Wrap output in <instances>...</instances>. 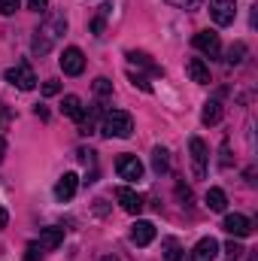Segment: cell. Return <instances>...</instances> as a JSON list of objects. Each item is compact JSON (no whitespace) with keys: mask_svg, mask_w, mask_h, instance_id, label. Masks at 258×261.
<instances>
[{"mask_svg":"<svg viewBox=\"0 0 258 261\" xmlns=\"http://www.w3.org/2000/svg\"><path fill=\"white\" fill-rule=\"evenodd\" d=\"M104 137H119V140H128L131 134H134V119H131V113L125 110H113V113H104Z\"/></svg>","mask_w":258,"mask_h":261,"instance_id":"1","label":"cell"},{"mask_svg":"<svg viewBox=\"0 0 258 261\" xmlns=\"http://www.w3.org/2000/svg\"><path fill=\"white\" fill-rule=\"evenodd\" d=\"M6 82H12L18 91H34L37 88V76H34L28 61H18L15 67H9L6 70Z\"/></svg>","mask_w":258,"mask_h":261,"instance_id":"2","label":"cell"},{"mask_svg":"<svg viewBox=\"0 0 258 261\" xmlns=\"http://www.w3.org/2000/svg\"><path fill=\"white\" fill-rule=\"evenodd\" d=\"M189 155H192L194 179H203V176H207V158H210V152H207V143H203L200 137H192V140H189Z\"/></svg>","mask_w":258,"mask_h":261,"instance_id":"3","label":"cell"},{"mask_svg":"<svg viewBox=\"0 0 258 261\" xmlns=\"http://www.w3.org/2000/svg\"><path fill=\"white\" fill-rule=\"evenodd\" d=\"M116 173L128 182H140L143 179V161L137 155H119L116 158Z\"/></svg>","mask_w":258,"mask_h":261,"instance_id":"4","label":"cell"},{"mask_svg":"<svg viewBox=\"0 0 258 261\" xmlns=\"http://www.w3.org/2000/svg\"><path fill=\"white\" fill-rule=\"evenodd\" d=\"M210 15L219 28H228L237 15V0H210Z\"/></svg>","mask_w":258,"mask_h":261,"instance_id":"5","label":"cell"},{"mask_svg":"<svg viewBox=\"0 0 258 261\" xmlns=\"http://www.w3.org/2000/svg\"><path fill=\"white\" fill-rule=\"evenodd\" d=\"M58 64H61V70H64L67 76H79V73L85 70V55H82V49L70 46V49H64V52H61Z\"/></svg>","mask_w":258,"mask_h":261,"instance_id":"6","label":"cell"},{"mask_svg":"<svg viewBox=\"0 0 258 261\" xmlns=\"http://www.w3.org/2000/svg\"><path fill=\"white\" fill-rule=\"evenodd\" d=\"M194 49H200L207 58H219V55H222L219 34H216V31H200V34H194Z\"/></svg>","mask_w":258,"mask_h":261,"instance_id":"7","label":"cell"},{"mask_svg":"<svg viewBox=\"0 0 258 261\" xmlns=\"http://www.w3.org/2000/svg\"><path fill=\"white\" fill-rule=\"evenodd\" d=\"M222 228H225L231 237H249V234H252V222H249L246 216H240V213H231V216H225Z\"/></svg>","mask_w":258,"mask_h":261,"instance_id":"8","label":"cell"},{"mask_svg":"<svg viewBox=\"0 0 258 261\" xmlns=\"http://www.w3.org/2000/svg\"><path fill=\"white\" fill-rule=\"evenodd\" d=\"M131 240H134L137 246H149V243L155 240V225H152V222H143V219L134 222V225H131Z\"/></svg>","mask_w":258,"mask_h":261,"instance_id":"9","label":"cell"},{"mask_svg":"<svg viewBox=\"0 0 258 261\" xmlns=\"http://www.w3.org/2000/svg\"><path fill=\"white\" fill-rule=\"evenodd\" d=\"M61 243H64V228H55L52 225V228H43L40 231V249L43 252H55Z\"/></svg>","mask_w":258,"mask_h":261,"instance_id":"10","label":"cell"},{"mask_svg":"<svg viewBox=\"0 0 258 261\" xmlns=\"http://www.w3.org/2000/svg\"><path fill=\"white\" fill-rule=\"evenodd\" d=\"M76 189H79V176H76V173H64V176L55 182V197H58L61 203H67L70 197L76 195Z\"/></svg>","mask_w":258,"mask_h":261,"instance_id":"11","label":"cell"},{"mask_svg":"<svg viewBox=\"0 0 258 261\" xmlns=\"http://www.w3.org/2000/svg\"><path fill=\"white\" fill-rule=\"evenodd\" d=\"M216 255H219V243L213 237L197 240V246L192 249V261H216Z\"/></svg>","mask_w":258,"mask_h":261,"instance_id":"12","label":"cell"},{"mask_svg":"<svg viewBox=\"0 0 258 261\" xmlns=\"http://www.w3.org/2000/svg\"><path fill=\"white\" fill-rule=\"evenodd\" d=\"M116 197H119V203H122V210H125V213L140 216V210H143V197L137 195V192H131V189H119Z\"/></svg>","mask_w":258,"mask_h":261,"instance_id":"13","label":"cell"},{"mask_svg":"<svg viewBox=\"0 0 258 261\" xmlns=\"http://www.w3.org/2000/svg\"><path fill=\"white\" fill-rule=\"evenodd\" d=\"M186 73H189V79H192V82H197V85H210V67L203 64L200 58H189Z\"/></svg>","mask_w":258,"mask_h":261,"instance_id":"14","label":"cell"},{"mask_svg":"<svg viewBox=\"0 0 258 261\" xmlns=\"http://www.w3.org/2000/svg\"><path fill=\"white\" fill-rule=\"evenodd\" d=\"M40 31H43V34H46V37H49V40L55 43V40H58V37H61V34L67 31V18H64V12H55V15H49L46 28H40Z\"/></svg>","mask_w":258,"mask_h":261,"instance_id":"15","label":"cell"},{"mask_svg":"<svg viewBox=\"0 0 258 261\" xmlns=\"http://www.w3.org/2000/svg\"><path fill=\"white\" fill-rule=\"evenodd\" d=\"M61 113H64L67 119H73V122H82V116H85V107H82V100H79L76 94H67L64 103H61Z\"/></svg>","mask_w":258,"mask_h":261,"instance_id":"16","label":"cell"},{"mask_svg":"<svg viewBox=\"0 0 258 261\" xmlns=\"http://www.w3.org/2000/svg\"><path fill=\"white\" fill-rule=\"evenodd\" d=\"M200 122L203 125H219L222 122V103L219 100H207L203 110H200Z\"/></svg>","mask_w":258,"mask_h":261,"instance_id":"17","label":"cell"},{"mask_svg":"<svg viewBox=\"0 0 258 261\" xmlns=\"http://www.w3.org/2000/svg\"><path fill=\"white\" fill-rule=\"evenodd\" d=\"M152 170H155L158 176L170 170V152H167L164 146H155V149H152Z\"/></svg>","mask_w":258,"mask_h":261,"instance_id":"18","label":"cell"},{"mask_svg":"<svg viewBox=\"0 0 258 261\" xmlns=\"http://www.w3.org/2000/svg\"><path fill=\"white\" fill-rule=\"evenodd\" d=\"M161 252H164V261H183V246L176 237H164L161 240Z\"/></svg>","mask_w":258,"mask_h":261,"instance_id":"19","label":"cell"},{"mask_svg":"<svg viewBox=\"0 0 258 261\" xmlns=\"http://www.w3.org/2000/svg\"><path fill=\"white\" fill-rule=\"evenodd\" d=\"M128 61H131V64H137V67H146V70H149V73H155V76H161V73H164V70L155 64L146 52H128Z\"/></svg>","mask_w":258,"mask_h":261,"instance_id":"20","label":"cell"},{"mask_svg":"<svg viewBox=\"0 0 258 261\" xmlns=\"http://www.w3.org/2000/svg\"><path fill=\"white\" fill-rule=\"evenodd\" d=\"M207 206H210L213 213H225V206H228V195H225L222 189H210V192H207Z\"/></svg>","mask_w":258,"mask_h":261,"instance_id":"21","label":"cell"},{"mask_svg":"<svg viewBox=\"0 0 258 261\" xmlns=\"http://www.w3.org/2000/svg\"><path fill=\"white\" fill-rule=\"evenodd\" d=\"M52 46H55V43H52V40H49V37H46L43 31H34V40H31V49H34L37 55H46V52H52Z\"/></svg>","mask_w":258,"mask_h":261,"instance_id":"22","label":"cell"},{"mask_svg":"<svg viewBox=\"0 0 258 261\" xmlns=\"http://www.w3.org/2000/svg\"><path fill=\"white\" fill-rule=\"evenodd\" d=\"M94 94H97V97H110V94H113V82H110L107 76H97V79H94Z\"/></svg>","mask_w":258,"mask_h":261,"instance_id":"23","label":"cell"},{"mask_svg":"<svg viewBox=\"0 0 258 261\" xmlns=\"http://www.w3.org/2000/svg\"><path fill=\"white\" fill-rule=\"evenodd\" d=\"M243 55H246V46H243V43L231 46V49H228V64H231V67L240 64V61H243Z\"/></svg>","mask_w":258,"mask_h":261,"instance_id":"24","label":"cell"},{"mask_svg":"<svg viewBox=\"0 0 258 261\" xmlns=\"http://www.w3.org/2000/svg\"><path fill=\"white\" fill-rule=\"evenodd\" d=\"M40 258H43L40 243H28V249H24V261H40Z\"/></svg>","mask_w":258,"mask_h":261,"instance_id":"25","label":"cell"},{"mask_svg":"<svg viewBox=\"0 0 258 261\" xmlns=\"http://www.w3.org/2000/svg\"><path fill=\"white\" fill-rule=\"evenodd\" d=\"M58 91H61V82H58V79H46V82H43V94H46V97H55Z\"/></svg>","mask_w":258,"mask_h":261,"instance_id":"26","label":"cell"},{"mask_svg":"<svg viewBox=\"0 0 258 261\" xmlns=\"http://www.w3.org/2000/svg\"><path fill=\"white\" fill-rule=\"evenodd\" d=\"M21 0H0V15H15Z\"/></svg>","mask_w":258,"mask_h":261,"instance_id":"27","label":"cell"},{"mask_svg":"<svg viewBox=\"0 0 258 261\" xmlns=\"http://www.w3.org/2000/svg\"><path fill=\"white\" fill-rule=\"evenodd\" d=\"M128 76H131V82H134V85H140L143 91H152V85H149V79H146V76H140V73H134V70H131Z\"/></svg>","mask_w":258,"mask_h":261,"instance_id":"28","label":"cell"},{"mask_svg":"<svg viewBox=\"0 0 258 261\" xmlns=\"http://www.w3.org/2000/svg\"><path fill=\"white\" fill-rule=\"evenodd\" d=\"M170 6H176V9H197V3L200 0H167Z\"/></svg>","mask_w":258,"mask_h":261,"instance_id":"29","label":"cell"},{"mask_svg":"<svg viewBox=\"0 0 258 261\" xmlns=\"http://www.w3.org/2000/svg\"><path fill=\"white\" fill-rule=\"evenodd\" d=\"M225 252H228V255H231V258H240V255H243V246H240V243H234V240H231V243H228V246H225Z\"/></svg>","mask_w":258,"mask_h":261,"instance_id":"30","label":"cell"},{"mask_svg":"<svg viewBox=\"0 0 258 261\" xmlns=\"http://www.w3.org/2000/svg\"><path fill=\"white\" fill-rule=\"evenodd\" d=\"M46 6H49V0H28V9H34V12H46Z\"/></svg>","mask_w":258,"mask_h":261,"instance_id":"31","label":"cell"},{"mask_svg":"<svg viewBox=\"0 0 258 261\" xmlns=\"http://www.w3.org/2000/svg\"><path fill=\"white\" fill-rule=\"evenodd\" d=\"M176 195H179V200H183V203H186V206H189V203H192V192H189V189H186V186H176Z\"/></svg>","mask_w":258,"mask_h":261,"instance_id":"32","label":"cell"},{"mask_svg":"<svg viewBox=\"0 0 258 261\" xmlns=\"http://www.w3.org/2000/svg\"><path fill=\"white\" fill-rule=\"evenodd\" d=\"M91 31H94V37H100L104 34V18H94L91 21Z\"/></svg>","mask_w":258,"mask_h":261,"instance_id":"33","label":"cell"},{"mask_svg":"<svg viewBox=\"0 0 258 261\" xmlns=\"http://www.w3.org/2000/svg\"><path fill=\"white\" fill-rule=\"evenodd\" d=\"M228 164H231V158H228V143H225L222 146V167H228Z\"/></svg>","mask_w":258,"mask_h":261,"instance_id":"34","label":"cell"},{"mask_svg":"<svg viewBox=\"0 0 258 261\" xmlns=\"http://www.w3.org/2000/svg\"><path fill=\"white\" fill-rule=\"evenodd\" d=\"M6 222H9V213H6V210H3V206H0V231H3V228H6Z\"/></svg>","mask_w":258,"mask_h":261,"instance_id":"35","label":"cell"},{"mask_svg":"<svg viewBox=\"0 0 258 261\" xmlns=\"http://www.w3.org/2000/svg\"><path fill=\"white\" fill-rule=\"evenodd\" d=\"M37 116H40V119L46 122V119H49V110H46V107H37Z\"/></svg>","mask_w":258,"mask_h":261,"instance_id":"36","label":"cell"},{"mask_svg":"<svg viewBox=\"0 0 258 261\" xmlns=\"http://www.w3.org/2000/svg\"><path fill=\"white\" fill-rule=\"evenodd\" d=\"M3 158H6V140L0 137V164H3Z\"/></svg>","mask_w":258,"mask_h":261,"instance_id":"37","label":"cell"},{"mask_svg":"<svg viewBox=\"0 0 258 261\" xmlns=\"http://www.w3.org/2000/svg\"><path fill=\"white\" fill-rule=\"evenodd\" d=\"M100 261H119V258H116V255H104Z\"/></svg>","mask_w":258,"mask_h":261,"instance_id":"38","label":"cell"}]
</instances>
